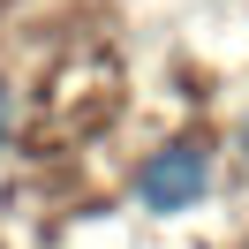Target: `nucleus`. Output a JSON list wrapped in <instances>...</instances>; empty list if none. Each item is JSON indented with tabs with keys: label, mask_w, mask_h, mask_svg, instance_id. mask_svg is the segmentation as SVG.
I'll return each instance as SVG.
<instances>
[{
	"label": "nucleus",
	"mask_w": 249,
	"mask_h": 249,
	"mask_svg": "<svg viewBox=\"0 0 249 249\" xmlns=\"http://www.w3.org/2000/svg\"><path fill=\"white\" fill-rule=\"evenodd\" d=\"M242 143H249V121H242Z\"/></svg>",
	"instance_id": "nucleus-3"
},
{
	"label": "nucleus",
	"mask_w": 249,
	"mask_h": 249,
	"mask_svg": "<svg viewBox=\"0 0 249 249\" xmlns=\"http://www.w3.org/2000/svg\"><path fill=\"white\" fill-rule=\"evenodd\" d=\"M204 181H212L204 143H166V151H151L136 166V196L151 204V212H189V204L204 196Z\"/></svg>",
	"instance_id": "nucleus-1"
},
{
	"label": "nucleus",
	"mask_w": 249,
	"mask_h": 249,
	"mask_svg": "<svg viewBox=\"0 0 249 249\" xmlns=\"http://www.w3.org/2000/svg\"><path fill=\"white\" fill-rule=\"evenodd\" d=\"M0 136H8V91H0Z\"/></svg>",
	"instance_id": "nucleus-2"
}]
</instances>
